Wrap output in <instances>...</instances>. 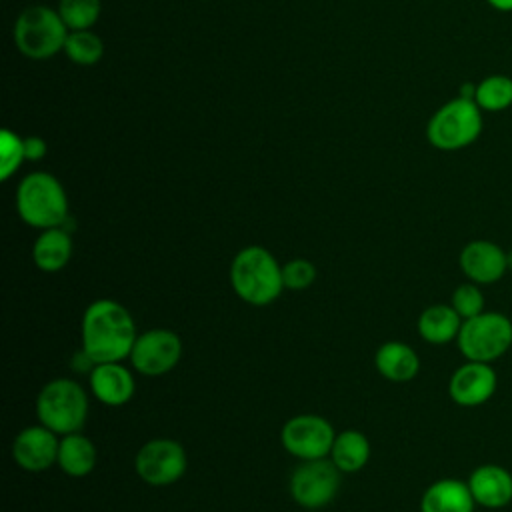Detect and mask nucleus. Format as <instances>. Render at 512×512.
Listing matches in <instances>:
<instances>
[{
	"label": "nucleus",
	"mask_w": 512,
	"mask_h": 512,
	"mask_svg": "<svg viewBox=\"0 0 512 512\" xmlns=\"http://www.w3.org/2000/svg\"><path fill=\"white\" fill-rule=\"evenodd\" d=\"M136 336L132 314L116 300L98 298L82 314V352L92 364L122 362L130 356Z\"/></svg>",
	"instance_id": "1"
},
{
	"label": "nucleus",
	"mask_w": 512,
	"mask_h": 512,
	"mask_svg": "<svg viewBox=\"0 0 512 512\" xmlns=\"http://www.w3.org/2000/svg\"><path fill=\"white\" fill-rule=\"evenodd\" d=\"M230 284L242 302L266 306L284 290L282 264L264 246H246L232 258Z\"/></svg>",
	"instance_id": "2"
},
{
	"label": "nucleus",
	"mask_w": 512,
	"mask_h": 512,
	"mask_svg": "<svg viewBox=\"0 0 512 512\" xmlns=\"http://www.w3.org/2000/svg\"><path fill=\"white\" fill-rule=\"evenodd\" d=\"M16 210L28 226L40 230L62 226L68 220L64 186L48 172H32L18 184Z\"/></svg>",
	"instance_id": "3"
},
{
	"label": "nucleus",
	"mask_w": 512,
	"mask_h": 512,
	"mask_svg": "<svg viewBox=\"0 0 512 512\" xmlns=\"http://www.w3.org/2000/svg\"><path fill=\"white\" fill-rule=\"evenodd\" d=\"M38 422L56 434L80 432L88 416V396L72 378H54L36 396Z\"/></svg>",
	"instance_id": "4"
},
{
	"label": "nucleus",
	"mask_w": 512,
	"mask_h": 512,
	"mask_svg": "<svg viewBox=\"0 0 512 512\" xmlns=\"http://www.w3.org/2000/svg\"><path fill=\"white\" fill-rule=\"evenodd\" d=\"M482 110L474 100L456 96L442 104L426 126L428 142L444 152L462 150L482 134Z\"/></svg>",
	"instance_id": "5"
},
{
	"label": "nucleus",
	"mask_w": 512,
	"mask_h": 512,
	"mask_svg": "<svg viewBox=\"0 0 512 512\" xmlns=\"http://www.w3.org/2000/svg\"><path fill=\"white\" fill-rule=\"evenodd\" d=\"M68 32L58 10L36 4L22 10L16 18L14 42L24 56L44 60L64 50Z\"/></svg>",
	"instance_id": "6"
},
{
	"label": "nucleus",
	"mask_w": 512,
	"mask_h": 512,
	"mask_svg": "<svg viewBox=\"0 0 512 512\" xmlns=\"http://www.w3.org/2000/svg\"><path fill=\"white\" fill-rule=\"evenodd\" d=\"M456 344L466 360L490 364L512 346V318L484 310L462 322Z\"/></svg>",
	"instance_id": "7"
},
{
	"label": "nucleus",
	"mask_w": 512,
	"mask_h": 512,
	"mask_svg": "<svg viewBox=\"0 0 512 512\" xmlns=\"http://www.w3.org/2000/svg\"><path fill=\"white\" fill-rule=\"evenodd\" d=\"M340 474L330 458L304 460L290 476V496L302 508H324L338 494Z\"/></svg>",
	"instance_id": "8"
},
{
	"label": "nucleus",
	"mask_w": 512,
	"mask_h": 512,
	"mask_svg": "<svg viewBox=\"0 0 512 512\" xmlns=\"http://www.w3.org/2000/svg\"><path fill=\"white\" fill-rule=\"evenodd\" d=\"M188 458L180 442L172 438H152L140 446L134 458V470L150 486H168L186 472Z\"/></svg>",
	"instance_id": "9"
},
{
	"label": "nucleus",
	"mask_w": 512,
	"mask_h": 512,
	"mask_svg": "<svg viewBox=\"0 0 512 512\" xmlns=\"http://www.w3.org/2000/svg\"><path fill=\"white\" fill-rule=\"evenodd\" d=\"M334 438L332 424L318 414H298L286 420L280 430L284 450L302 462L330 456Z\"/></svg>",
	"instance_id": "10"
},
{
	"label": "nucleus",
	"mask_w": 512,
	"mask_h": 512,
	"mask_svg": "<svg viewBox=\"0 0 512 512\" xmlns=\"http://www.w3.org/2000/svg\"><path fill=\"white\" fill-rule=\"evenodd\" d=\"M182 356V340L168 328H150L136 336L130 352V364L142 376L168 374Z\"/></svg>",
	"instance_id": "11"
},
{
	"label": "nucleus",
	"mask_w": 512,
	"mask_h": 512,
	"mask_svg": "<svg viewBox=\"0 0 512 512\" xmlns=\"http://www.w3.org/2000/svg\"><path fill=\"white\" fill-rule=\"evenodd\" d=\"M60 438L44 424H32L20 430L12 442V458L26 472L48 470L58 460Z\"/></svg>",
	"instance_id": "12"
},
{
	"label": "nucleus",
	"mask_w": 512,
	"mask_h": 512,
	"mask_svg": "<svg viewBox=\"0 0 512 512\" xmlns=\"http://www.w3.org/2000/svg\"><path fill=\"white\" fill-rule=\"evenodd\" d=\"M496 372L486 362L468 360L458 366L448 382V394L452 402L464 408H474L492 398L496 392Z\"/></svg>",
	"instance_id": "13"
},
{
	"label": "nucleus",
	"mask_w": 512,
	"mask_h": 512,
	"mask_svg": "<svg viewBox=\"0 0 512 512\" xmlns=\"http://www.w3.org/2000/svg\"><path fill=\"white\" fill-rule=\"evenodd\" d=\"M460 270L470 282L494 284L508 270L506 252L490 240H472L460 252Z\"/></svg>",
	"instance_id": "14"
},
{
	"label": "nucleus",
	"mask_w": 512,
	"mask_h": 512,
	"mask_svg": "<svg viewBox=\"0 0 512 512\" xmlns=\"http://www.w3.org/2000/svg\"><path fill=\"white\" fill-rule=\"evenodd\" d=\"M88 384L94 398L106 406H124L136 392L132 372L122 362H100L88 372Z\"/></svg>",
	"instance_id": "15"
},
{
	"label": "nucleus",
	"mask_w": 512,
	"mask_h": 512,
	"mask_svg": "<svg viewBox=\"0 0 512 512\" xmlns=\"http://www.w3.org/2000/svg\"><path fill=\"white\" fill-rule=\"evenodd\" d=\"M468 488L474 502L488 510H498L512 502V474L498 464L474 468L468 478Z\"/></svg>",
	"instance_id": "16"
},
{
	"label": "nucleus",
	"mask_w": 512,
	"mask_h": 512,
	"mask_svg": "<svg viewBox=\"0 0 512 512\" xmlns=\"http://www.w3.org/2000/svg\"><path fill=\"white\" fill-rule=\"evenodd\" d=\"M474 506L468 482L456 478L432 482L420 500V512H474Z\"/></svg>",
	"instance_id": "17"
},
{
	"label": "nucleus",
	"mask_w": 512,
	"mask_h": 512,
	"mask_svg": "<svg viewBox=\"0 0 512 512\" xmlns=\"http://www.w3.org/2000/svg\"><path fill=\"white\" fill-rule=\"evenodd\" d=\"M376 370L390 382H410L420 370V358L406 342L390 340L380 344L374 356Z\"/></svg>",
	"instance_id": "18"
},
{
	"label": "nucleus",
	"mask_w": 512,
	"mask_h": 512,
	"mask_svg": "<svg viewBox=\"0 0 512 512\" xmlns=\"http://www.w3.org/2000/svg\"><path fill=\"white\" fill-rule=\"evenodd\" d=\"M72 256V236L66 228L54 226L38 234L32 246V260L42 272L62 270Z\"/></svg>",
	"instance_id": "19"
},
{
	"label": "nucleus",
	"mask_w": 512,
	"mask_h": 512,
	"mask_svg": "<svg viewBox=\"0 0 512 512\" xmlns=\"http://www.w3.org/2000/svg\"><path fill=\"white\" fill-rule=\"evenodd\" d=\"M462 322L464 320L450 304H432L422 310L416 328L422 340H426L428 344L442 346L458 338Z\"/></svg>",
	"instance_id": "20"
},
{
	"label": "nucleus",
	"mask_w": 512,
	"mask_h": 512,
	"mask_svg": "<svg viewBox=\"0 0 512 512\" xmlns=\"http://www.w3.org/2000/svg\"><path fill=\"white\" fill-rule=\"evenodd\" d=\"M96 460H98V452L94 442L88 436L80 432H72L60 438L56 464L64 474L72 478H84L94 470Z\"/></svg>",
	"instance_id": "21"
},
{
	"label": "nucleus",
	"mask_w": 512,
	"mask_h": 512,
	"mask_svg": "<svg viewBox=\"0 0 512 512\" xmlns=\"http://www.w3.org/2000/svg\"><path fill=\"white\" fill-rule=\"evenodd\" d=\"M368 458H370V442L366 434H362L360 430H342L340 434H336L330 450V460L342 474H352L362 470Z\"/></svg>",
	"instance_id": "22"
},
{
	"label": "nucleus",
	"mask_w": 512,
	"mask_h": 512,
	"mask_svg": "<svg viewBox=\"0 0 512 512\" xmlns=\"http://www.w3.org/2000/svg\"><path fill=\"white\" fill-rule=\"evenodd\" d=\"M474 102L482 112H500L512 106V78L506 74H490L476 84Z\"/></svg>",
	"instance_id": "23"
},
{
	"label": "nucleus",
	"mask_w": 512,
	"mask_h": 512,
	"mask_svg": "<svg viewBox=\"0 0 512 512\" xmlns=\"http://www.w3.org/2000/svg\"><path fill=\"white\" fill-rule=\"evenodd\" d=\"M64 52L74 64L92 66L100 62L104 54V44L100 36H96L90 30H70L64 44Z\"/></svg>",
	"instance_id": "24"
},
{
	"label": "nucleus",
	"mask_w": 512,
	"mask_h": 512,
	"mask_svg": "<svg viewBox=\"0 0 512 512\" xmlns=\"http://www.w3.org/2000/svg\"><path fill=\"white\" fill-rule=\"evenodd\" d=\"M56 10L68 30H90L100 16L102 4L100 0H60Z\"/></svg>",
	"instance_id": "25"
},
{
	"label": "nucleus",
	"mask_w": 512,
	"mask_h": 512,
	"mask_svg": "<svg viewBox=\"0 0 512 512\" xmlns=\"http://www.w3.org/2000/svg\"><path fill=\"white\" fill-rule=\"evenodd\" d=\"M26 160L24 156V138L10 130H2L0 134V178L8 180L20 164Z\"/></svg>",
	"instance_id": "26"
},
{
	"label": "nucleus",
	"mask_w": 512,
	"mask_h": 512,
	"mask_svg": "<svg viewBox=\"0 0 512 512\" xmlns=\"http://www.w3.org/2000/svg\"><path fill=\"white\" fill-rule=\"evenodd\" d=\"M450 306L460 314L462 320L474 318L484 312V296L476 282H464L452 292Z\"/></svg>",
	"instance_id": "27"
},
{
	"label": "nucleus",
	"mask_w": 512,
	"mask_h": 512,
	"mask_svg": "<svg viewBox=\"0 0 512 512\" xmlns=\"http://www.w3.org/2000/svg\"><path fill=\"white\" fill-rule=\"evenodd\" d=\"M316 266L306 258H294L282 264V280L288 290H306L316 280Z\"/></svg>",
	"instance_id": "28"
},
{
	"label": "nucleus",
	"mask_w": 512,
	"mask_h": 512,
	"mask_svg": "<svg viewBox=\"0 0 512 512\" xmlns=\"http://www.w3.org/2000/svg\"><path fill=\"white\" fill-rule=\"evenodd\" d=\"M46 152H48V146H46V142L40 136L24 138V156H26V160L38 162V160H42L46 156Z\"/></svg>",
	"instance_id": "29"
},
{
	"label": "nucleus",
	"mask_w": 512,
	"mask_h": 512,
	"mask_svg": "<svg viewBox=\"0 0 512 512\" xmlns=\"http://www.w3.org/2000/svg\"><path fill=\"white\" fill-rule=\"evenodd\" d=\"M494 10L500 12H512V0H486Z\"/></svg>",
	"instance_id": "30"
},
{
	"label": "nucleus",
	"mask_w": 512,
	"mask_h": 512,
	"mask_svg": "<svg viewBox=\"0 0 512 512\" xmlns=\"http://www.w3.org/2000/svg\"><path fill=\"white\" fill-rule=\"evenodd\" d=\"M506 258H508V270H512V250L506 252Z\"/></svg>",
	"instance_id": "31"
}]
</instances>
